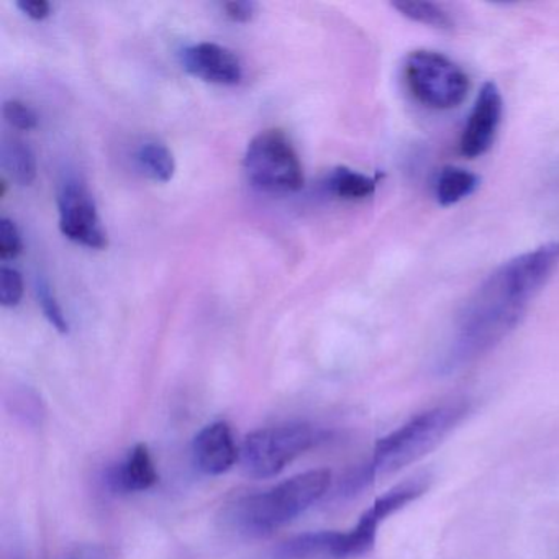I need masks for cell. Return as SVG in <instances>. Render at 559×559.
<instances>
[{
	"label": "cell",
	"mask_w": 559,
	"mask_h": 559,
	"mask_svg": "<svg viewBox=\"0 0 559 559\" xmlns=\"http://www.w3.org/2000/svg\"><path fill=\"white\" fill-rule=\"evenodd\" d=\"M558 266L559 241L500 264L464 304L441 368L456 371L503 342L520 325Z\"/></svg>",
	"instance_id": "6da1fadb"
},
{
	"label": "cell",
	"mask_w": 559,
	"mask_h": 559,
	"mask_svg": "<svg viewBox=\"0 0 559 559\" xmlns=\"http://www.w3.org/2000/svg\"><path fill=\"white\" fill-rule=\"evenodd\" d=\"M330 483L332 474L326 469L299 474L273 489L241 497L228 507L225 520L238 535H271L312 507L329 490Z\"/></svg>",
	"instance_id": "7a4b0ae2"
},
{
	"label": "cell",
	"mask_w": 559,
	"mask_h": 559,
	"mask_svg": "<svg viewBox=\"0 0 559 559\" xmlns=\"http://www.w3.org/2000/svg\"><path fill=\"white\" fill-rule=\"evenodd\" d=\"M469 405L451 402L412 418L397 430L376 443L374 456L366 464L374 479L378 474H391L440 447L444 438L466 418Z\"/></svg>",
	"instance_id": "3957f363"
},
{
	"label": "cell",
	"mask_w": 559,
	"mask_h": 559,
	"mask_svg": "<svg viewBox=\"0 0 559 559\" xmlns=\"http://www.w3.org/2000/svg\"><path fill=\"white\" fill-rule=\"evenodd\" d=\"M323 435L312 425L284 424L261 428L245 438L241 467L254 479H270L286 469L300 454L319 443Z\"/></svg>",
	"instance_id": "277c9868"
},
{
	"label": "cell",
	"mask_w": 559,
	"mask_h": 559,
	"mask_svg": "<svg viewBox=\"0 0 559 559\" xmlns=\"http://www.w3.org/2000/svg\"><path fill=\"white\" fill-rule=\"evenodd\" d=\"M402 74L408 93L428 109H454L469 91V78L463 68L438 51H412L405 58Z\"/></svg>",
	"instance_id": "5b68a950"
},
{
	"label": "cell",
	"mask_w": 559,
	"mask_h": 559,
	"mask_svg": "<svg viewBox=\"0 0 559 559\" xmlns=\"http://www.w3.org/2000/svg\"><path fill=\"white\" fill-rule=\"evenodd\" d=\"M245 171L254 188L267 192H296L304 186L299 156L286 133L264 130L245 155Z\"/></svg>",
	"instance_id": "8992f818"
},
{
	"label": "cell",
	"mask_w": 559,
	"mask_h": 559,
	"mask_svg": "<svg viewBox=\"0 0 559 559\" xmlns=\"http://www.w3.org/2000/svg\"><path fill=\"white\" fill-rule=\"evenodd\" d=\"M60 207V230L68 240L83 247L104 250L107 247V231L97 212L91 192L81 182L64 185L58 199Z\"/></svg>",
	"instance_id": "52a82bcc"
},
{
	"label": "cell",
	"mask_w": 559,
	"mask_h": 559,
	"mask_svg": "<svg viewBox=\"0 0 559 559\" xmlns=\"http://www.w3.org/2000/svg\"><path fill=\"white\" fill-rule=\"evenodd\" d=\"M503 100L496 83H486L477 94L473 110L467 117L460 150L467 158H479L492 148L502 122Z\"/></svg>",
	"instance_id": "ba28073f"
},
{
	"label": "cell",
	"mask_w": 559,
	"mask_h": 559,
	"mask_svg": "<svg viewBox=\"0 0 559 559\" xmlns=\"http://www.w3.org/2000/svg\"><path fill=\"white\" fill-rule=\"evenodd\" d=\"M182 67L192 76L218 86H235L243 68L234 51L217 44H198L182 51Z\"/></svg>",
	"instance_id": "9c48e42d"
},
{
	"label": "cell",
	"mask_w": 559,
	"mask_h": 559,
	"mask_svg": "<svg viewBox=\"0 0 559 559\" xmlns=\"http://www.w3.org/2000/svg\"><path fill=\"white\" fill-rule=\"evenodd\" d=\"M195 466L209 476H221L237 463L240 451L227 421H214L199 431L192 447Z\"/></svg>",
	"instance_id": "30bf717a"
},
{
	"label": "cell",
	"mask_w": 559,
	"mask_h": 559,
	"mask_svg": "<svg viewBox=\"0 0 559 559\" xmlns=\"http://www.w3.org/2000/svg\"><path fill=\"white\" fill-rule=\"evenodd\" d=\"M107 480L116 492H142L152 489L158 483V471L148 447L136 444L123 463L110 469Z\"/></svg>",
	"instance_id": "8fae6325"
},
{
	"label": "cell",
	"mask_w": 559,
	"mask_h": 559,
	"mask_svg": "<svg viewBox=\"0 0 559 559\" xmlns=\"http://www.w3.org/2000/svg\"><path fill=\"white\" fill-rule=\"evenodd\" d=\"M342 532H310L294 536L274 549L273 559H342Z\"/></svg>",
	"instance_id": "7c38bea8"
},
{
	"label": "cell",
	"mask_w": 559,
	"mask_h": 559,
	"mask_svg": "<svg viewBox=\"0 0 559 559\" xmlns=\"http://www.w3.org/2000/svg\"><path fill=\"white\" fill-rule=\"evenodd\" d=\"M479 188V178L467 169L447 166L438 173L435 181V198L443 207L457 204L469 198Z\"/></svg>",
	"instance_id": "4fadbf2b"
},
{
	"label": "cell",
	"mask_w": 559,
	"mask_h": 559,
	"mask_svg": "<svg viewBox=\"0 0 559 559\" xmlns=\"http://www.w3.org/2000/svg\"><path fill=\"white\" fill-rule=\"evenodd\" d=\"M427 490V477H415V479L405 480V483L399 484L397 487L389 490L384 496L379 497L372 503L371 509L366 510L365 513L381 525L388 516L404 509L405 506L424 496Z\"/></svg>",
	"instance_id": "5bb4252c"
},
{
	"label": "cell",
	"mask_w": 559,
	"mask_h": 559,
	"mask_svg": "<svg viewBox=\"0 0 559 559\" xmlns=\"http://www.w3.org/2000/svg\"><path fill=\"white\" fill-rule=\"evenodd\" d=\"M376 188H378V179L345 166L333 169L326 178V189L330 194L342 201H365L374 194Z\"/></svg>",
	"instance_id": "9a60e30c"
},
{
	"label": "cell",
	"mask_w": 559,
	"mask_h": 559,
	"mask_svg": "<svg viewBox=\"0 0 559 559\" xmlns=\"http://www.w3.org/2000/svg\"><path fill=\"white\" fill-rule=\"evenodd\" d=\"M394 9L401 12L404 17L417 22V24L428 25L438 31H451L454 27V19L444 5L435 4V2H421V0H402L394 2Z\"/></svg>",
	"instance_id": "2e32d148"
},
{
	"label": "cell",
	"mask_w": 559,
	"mask_h": 559,
	"mask_svg": "<svg viewBox=\"0 0 559 559\" xmlns=\"http://www.w3.org/2000/svg\"><path fill=\"white\" fill-rule=\"evenodd\" d=\"M2 163L5 171L17 185L31 186L37 178V162L34 152L21 140L5 143L2 150Z\"/></svg>",
	"instance_id": "e0dca14e"
},
{
	"label": "cell",
	"mask_w": 559,
	"mask_h": 559,
	"mask_svg": "<svg viewBox=\"0 0 559 559\" xmlns=\"http://www.w3.org/2000/svg\"><path fill=\"white\" fill-rule=\"evenodd\" d=\"M140 168L158 182L171 181L176 171L175 156L168 146L159 142H146L136 153Z\"/></svg>",
	"instance_id": "ac0fdd59"
},
{
	"label": "cell",
	"mask_w": 559,
	"mask_h": 559,
	"mask_svg": "<svg viewBox=\"0 0 559 559\" xmlns=\"http://www.w3.org/2000/svg\"><path fill=\"white\" fill-rule=\"evenodd\" d=\"M37 299L50 325L60 333H68L70 325H68L67 317H64L63 309H61L60 302L55 296V290L51 289L50 283L45 277L37 281Z\"/></svg>",
	"instance_id": "d6986e66"
},
{
	"label": "cell",
	"mask_w": 559,
	"mask_h": 559,
	"mask_svg": "<svg viewBox=\"0 0 559 559\" xmlns=\"http://www.w3.org/2000/svg\"><path fill=\"white\" fill-rule=\"evenodd\" d=\"M24 296V281L21 273L12 267L0 270V304L4 307H15Z\"/></svg>",
	"instance_id": "ffe728a7"
},
{
	"label": "cell",
	"mask_w": 559,
	"mask_h": 559,
	"mask_svg": "<svg viewBox=\"0 0 559 559\" xmlns=\"http://www.w3.org/2000/svg\"><path fill=\"white\" fill-rule=\"evenodd\" d=\"M4 117L9 126L17 130H24V132L37 129L38 126V116L35 110L28 107L27 104L21 103V100L5 103Z\"/></svg>",
	"instance_id": "44dd1931"
},
{
	"label": "cell",
	"mask_w": 559,
	"mask_h": 559,
	"mask_svg": "<svg viewBox=\"0 0 559 559\" xmlns=\"http://www.w3.org/2000/svg\"><path fill=\"white\" fill-rule=\"evenodd\" d=\"M22 250H24V245H22L17 225L9 218H0V258L12 260V258H17Z\"/></svg>",
	"instance_id": "7402d4cb"
},
{
	"label": "cell",
	"mask_w": 559,
	"mask_h": 559,
	"mask_svg": "<svg viewBox=\"0 0 559 559\" xmlns=\"http://www.w3.org/2000/svg\"><path fill=\"white\" fill-rule=\"evenodd\" d=\"M224 11L230 21L245 24V22H250L253 19L254 12H257V4L248 2V0H235V2L224 4Z\"/></svg>",
	"instance_id": "603a6c76"
},
{
	"label": "cell",
	"mask_w": 559,
	"mask_h": 559,
	"mask_svg": "<svg viewBox=\"0 0 559 559\" xmlns=\"http://www.w3.org/2000/svg\"><path fill=\"white\" fill-rule=\"evenodd\" d=\"M17 8L21 9L22 14L34 21H44L51 14V4L47 0H21L17 2Z\"/></svg>",
	"instance_id": "cb8c5ba5"
},
{
	"label": "cell",
	"mask_w": 559,
	"mask_h": 559,
	"mask_svg": "<svg viewBox=\"0 0 559 559\" xmlns=\"http://www.w3.org/2000/svg\"><path fill=\"white\" fill-rule=\"evenodd\" d=\"M63 559H107V552L99 545H80L68 551Z\"/></svg>",
	"instance_id": "d4e9b609"
},
{
	"label": "cell",
	"mask_w": 559,
	"mask_h": 559,
	"mask_svg": "<svg viewBox=\"0 0 559 559\" xmlns=\"http://www.w3.org/2000/svg\"><path fill=\"white\" fill-rule=\"evenodd\" d=\"M11 559H24V558H21V556H12Z\"/></svg>",
	"instance_id": "484cf974"
}]
</instances>
